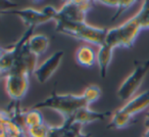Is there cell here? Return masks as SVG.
<instances>
[{"mask_svg": "<svg viewBox=\"0 0 149 137\" xmlns=\"http://www.w3.org/2000/svg\"><path fill=\"white\" fill-rule=\"evenodd\" d=\"M101 96V89L97 85H90L79 95L76 94H59L53 92L49 97L42 101L35 103L31 108L41 110L49 108L60 114L63 120L68 119L70 116L84 108H89V106Z\"/></svg>", "mask_w": 149, "mask_h": 137, "instance_id": "obj_1", "label": "cell"}, {"mask_svg": "<svg viewBox=\"0 0 149 137\" xmlns=\"http://www.w3.org/2000/svg\"><path fill=\"white\" fill-rule=\"evenodd\" d=\"M55 31L63 35L70 36L80 41L87 42L89 44L102 45L105 41L107 30L103 28L94 27L85 23H72V22H56Z\"/></svg>", "mask_w": 149, "mask_h": 137, "instance_id": "obj_2", "label": "cell"}, {"mask_svg": "<svg viewBox=\"0 0 149 137\" xmlns=\"http://www.w3.org/2000/svg\"><path fill=\"white\" fill-rule=\"evenodd\" d=\"M141 28L135 17H131L120 26L107 30L105 41L102 45L113 51L116 47L130 48L137 39Z\"/></svg>", "mask_w": 149, "mask_h": 137, "instance_id": "obj_3", "label": "cell"}, {"mask_svg": "<svg viewBox=\"0 0 149 137\" xmlns=\"http://www.w3.org/2000/svg\"><path fill=\"white\" fill-rule=\"evenodd\" d=\"M57 13V9H55L53 6H45L42 8V10L34 8H21V9H9V10H4L0 15H13L19 17L28 28H34L35 29L37 26L43 25L50 21H54Z\"/></svg>", "mask_w": 149, "mask_h": 137, "instance_id": "obj_4", "label": "cell"}, {"mask_svg": "<svg viewBox=\"0 0 149 137\" xmlns=\"http://www.w3.org/2000/svg\"><path fill=\"white\" fill-rule=\"evenodd\" d=\"M149 71V58L143 62H136L134 71L125 79L118 89V97L120 100H130L140 88Z\"/></svg>", "mask_w": 149, "mask_h": 137, "instance_id": "obj_5", "label": "cell"}, {"mask_svg": "<svg viewBox=\"0 0 149 137\" xmlns=\"http://www.w3.org/2000/svg\"><path fill=\"white\" fill-rule=\"evenodd\" d=\"M93 4L92 1H68L57 10L54 22L85 23L86 15Z\"/></svg>", "mask_w": 149, "mask_h": 137, "instance_id": "obj_6", "label": "cell"}, {"mask_svg": "<svg viewBox=\"0 0 149 137\" xmlns=\"http://www.w3.org/2000/svg\"><path fill=\"white\" fill-rule=\"evenodd\" d=\"M34 28H28L22 37L8 49H4V52L0 57V77H6L13 70L17 59L21 50L26 45L29 38L33 35Z\"/></svg>", "mask_w": 149, "mask_h": 137, "instance_id": "obj_7", "label": "cell"}, {"mask_svg": "<svg viewBox=\"0 0 149 137\" xmlns=\"http://www.w3.org/2000/svg\"><path fill=\"white\" fill-rule=\"evenodd\" d=\"M31 75L21 72H11L5 77V90L13 101H21L30 87Z\"/></svg>", "mask_w": 149, "mask_h": 137, "instance_id": "obj_8", "label": "cell"}, {"mask_svg": "<svg viewBox=\"0 0 149 137\" xmlns=\"http://www.w3.org/2000/svg\"><path fill=\"white\" fill-rule=\"evenodd\" d=\"M63 56V50H58V51L54 52L51 56H49L45 62H42L40 66H37L36 71L34 72V76L39 83H46L53 76L55 71H57V68H59Z\"/></svg>", "mask_w": 149, "mask_h": 137, "instance_id": "obj_9", "label": "cell"}, {"mask_svg": "<svg viewBox=\"0 0 149 137\" xmlns=\"http://www.w3.org/2000/svg\"><path fill=\"white\" fill-rule=\"evenodd\" d=\"M109 115H111L110 112L100 113L90 110L89 108H84L76 112L72 116H70L68 119L63 121H68L70 125H81V126L84 127L89 123L105 120Z\"/></svg>", "mask_w": 149, "mask_h": 137, "instance_id": "obj_10", "label": "cell"}, {"mask_svg": "<svg viewBox=\"0 0 149 137\" xmlns=\"http://www.w3.org/2000/svg\"><path fill=\"white\" fill-rule=\"evenodd\" d=\"M149 106V90L144 91L138 95L132 97L130 100L126 102L124 106H122L118 110L125 115L134 118L137 114L141 113L142 110H146Z\"/></svg>", "mask_w": 149, "mask_h": 137, "instance_id": "obj_11", "label": "cell"}, {"mask_svg": "<svg viewBox=\"0 0 149 137\" xmlns=\"http://www.w3.org/2000/svg\"><path fill=\"white\" fill-rule=\"evenodd\" d=\"M78 64L85 68H91L97 62V54L90 45L80 46L74 54Z\"/></svg>", "mask_w": 149, "mask_h": 137, "instance_id": "obj_12", "label": "cell"}, {"mask_svg": "<svg viewBox=\"0 0 149 137\" xmlns=\"http://www.w3.org/2000/svg\"><path fill=\"white\" fill-rule=\"evenodd\" d=\"M27 46L29 50L39 57L49 47V38L43 34H35L29 38L27 42Z\"/></svg>", "mask_w": 149, "mask_h": 137, "instance_id": "obj_13", "label": "cell"}, {"mask_svg": "<svg viewBox=\"0 0 149 137\" xmlns=\"http://www.w3.org/2000/svg\"><path fill=\"white\" fill-rule=\"evenodd\" d=\"M134 121V118H131V117L125 115L124 113H122L120 110H116V112L112 114L111 120L108 123L107 129H124L126 127L130 126L131 124Z\"/></svg>", "mask_w": 149, "mask_h": 137, "instance_id": "obj_14", "label": "cell"}, {"mask_svg": "<svg viewBox=\"0 0 149 137\" xmlns=\"http://www.w3.org/2000/svg\"><path fill=\"white\" fill-rule=\"evenodd\" d=\"M24 122H25V128H31V127H35L38 125L44 124L45 121L42 116L40 110H34V108H30L29 110L25 112V118H24Z\"/></svg>", "mask_w": 149, "mask_h": 137, "instance_id": "obj_15", "label": "cell"}, {"mask_svg": "<svg viewBox=\"0 0 149 137\" xmlns=\"http://www.w3.org/2000/svg\"><path fill=\"white\" fill-rule=\"evenodd\" d=\"M136 1H99V2H94V4H101L105 6L116 7V13H114V17L111 19V21H116L124 11H126L128 8H130L132 5H134Z\"/></svg>", "mask_w": 149, "mask_h": 137, "instance_id": "obj_16", "label": "cell"}, {"mask_svg": "<svg viewBox=\"0 0 149 137\" xmlns=\"http://www.w3.org/2000/svg\"><path fill=\"white\" fill-rule=\"evenodd\" d=\"M141 30L149 29V1H144L140 10L134 15Z\"/></svg>", "mask_w": 149, "mask_h": 137, "instance_id": "obj_17", "label": "cell"}, {"mask_svg": "<svg viewBox=\"0 0 149 137\" xmlns=\"http://www.w3.org/2000/svg\"><path fill=\"white\" fill-rule=\"evenodd\" d=\"M48 131H49V125L44 123V124L26 129V135L27 137H47Z\"/></svg>", "mask_w": 149, "mask_h": 137, "instance_id": "obj_18", "label": "cell"}, {"mask_svg": "<svg viewBox=\"0 0 149 137\" xmlns=\"http://www.w3.org/2000/svg\"><path fill=\"white\" fill-rule=\"evenodd\" d=\"M68 124V129L64 133L63 137H90L91 135L87 134L83 131V126L81 125H70L68 121H63Z\"/></svg>", "mask_w": 149, "mask_h": 137, "instance_id": "obj_19", "label": "cell"}, {"mask_svg": "<svg viewBox=\"0 0 149 137\" xmlns=\"http://www.w3.org/2000/svg\"><path fill=\"white\" fill-rule=\"evenodd\" d=\"M144 125H145V127H146V129L149 128V110H148V113L146 114V117H145Z\"/></svg>", "mask_w": 149, "mask_h": 137, "instance_id": "obj_20", "label": "cell"}, {"mask_svg": "<svg viewBox=\"0 0 149 137\" xmlns=\"http://www.w3.org/2000/svg\"><path fill=\"white\" fill-rule=\"evenodd\" d=\"M6 117H7V115H6V113H5V110H0V122L2 120H4Z\"/></svg>", "mask_w": 149, "mask_h": 137, "instance_id": "obj_21", "label": "cell"}, {"mask_svg": "<svg viewBox=\"0 0 149 137\" xmlns=\"http://www.w3.org/2000/svg\"><path fill=\"white\" fill-rule=\"evenodd\" d=\"M142 137H149V128L146 129V131H145L144 134L142 135Z\"/></svg>", "mask_w": 149, "mask_h": 137, "instance_id": "obj_22", "label": "cell"}, {"mask_svg": "<svg viewBox=\"0 0 149 137\" xmlns=\"http://www.w3.org/2000/svg\"><path fill=\"white\" fill-rule=\"evenodd\" d=\"M3 52H4V49H3V48L0 46V57H1V55L3 54Z\"/></svg>", "mask_w": 149, "mask_h": 137, "instance_id": "obj_23", "label": "cell"}]
</instances>
